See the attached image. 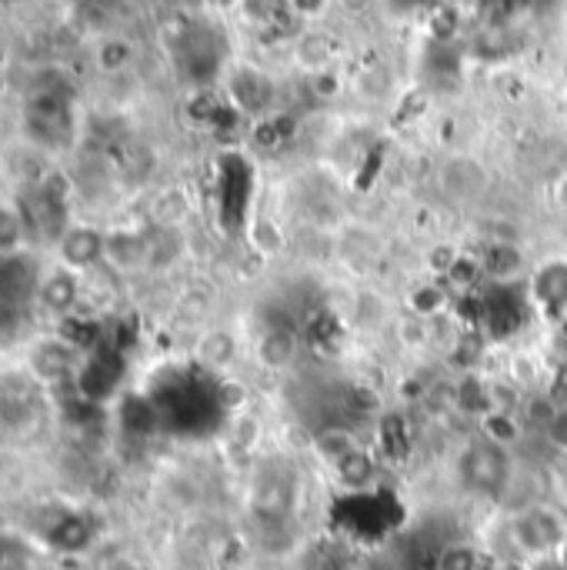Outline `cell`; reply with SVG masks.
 Wrapping results in <instances>:
<instances>
[{"instance_id":"10","label":"cell","mask_w":567,"mask_h":570,"mask_svg":"<svg viewBox=\"0 0 567 570\" xmlns=\"http://www.w3.org/2000/svg\"><path fill=\"white\" fill-rule=\"evenodd\" d=\"M294 354H297V341H294V334L284 331V327H274V331H267V334L257 341V357H261L264 367L281 371V367H287V364L294 361Z\"/></svg>"},{"instance_id":"20","label":"cell","mask_w":567,"mask_h":570,"mask_svg":"<svg viewBox=\"0 0 567 570\" xmlns=\"http://www.w3.org/2000/svg\"><path fill=\"white\" fill-rule=\"evenodd\" d=\"M515 434H518V428L511 421V411H491V414H485V438H491V441H498V444L508 448L515 441Z\"/></svg>"},{"instance_id":"6","label":"cell","mask_w":567,"mask_h":570,"mask_svg":"<svg viewBox=\"0 0 567 570\" xmlns=\"http://www.w3.org/2000/svg\"><path fill=\"white\" fill-rule=\"evenodd\" d=\"M271 97H274V87H271V80L261 70H254V67H237L234 70V77H231V100H234L237 110L264 114Z\"/></svg>"},{"instance_id":"17","label":"cell","mask_w":567,"mask_h":570,"mask_svg":"<svg viewBox=\"0 0 567 570\" xmlns=\"http://www.w3.org/2000/svg\"><path fill=\"white\" fill-rule=\"evenodd\" d=\"M23 230H27L23 214H20V210H13V207H3V204H0V254L17 250V244H20Z\"/></svg>"},{"instance_id":"14","label":"cell","mask_w":567,"mask_h":570,"mask_svg":"<svg viewBox=\"0 0 567 570\" xmlns=\"http://www.w3.org/2000/svg\"><path fill=\"white\" fill-rule=\"evenodd\" d=\"M338 474H341V481H344L351 491H361V488H368L371 478H374V461H371L364 451H351L348 458L338 461Z\"/></svg>"},{"instance_id":"30","label":"cell","mask_w":567,"mask_h":570,"mask_svg":"<svg viewBox=\"0 0 567 570\" xmlns=\"http://www.w3.org/2000/svg\"><path fill=\"white\" fill-rule=\"evenodd\" d=\"M411 3H424V0H411Z\"/></svg>"},{"instance_id":"9","label":"cell","mask_w":567,"mask_h":570,"mask_svg":"<svg viewBox=\"0 0 567 570\" xmlns=\"http://www.w3.org/2000/svg\"><path fill=\"white\" fill-rule=\"evenodd\" d=\"M521 250L511 244V240H495V244H488V250H485V261H481V271L491 277V281H498V284H505V281H511L518 271H521Z\"/></svg>"},{"instance_id":"26","label":"cell","mask_w":567,"mask_h":570,"mask_svg":"<svg viewBox=\"0 0 567 570\" xmlns=\"http://www.w3.org/2000/svg\"><path fill=\"white\" fill-rule=\"evenodd\" d=\"M23 564V558H20V548H10V544H3L0 548V570H20Z\"/></svg>"},{"instance_id":"7","label":"cell","mask_w":567,"mask_h":570,"mask_svg":"<svg viewBox=\"0 0 567 570\" xmlns=\"http://www.w3.org/2000/svg\"><path fill=\"white\" fill-rule=\"evenodd\" d=\"M117 381H120V357H117L114 351H100V354H94L90 364L80 371V381H77V384H80V394H84L87 401H100V397L114 394Z\"/></svg>"},{"instance_id":"12","label":"cell","mask_w":567,"mask_h":570,"mask_svg":"<svg viewBox=\"0 0 567 570\" xmlns=\"http://www.w3.org/2000/svg\"><path fill=\"white\" fill-rule=\"evenodd\" d=\"M94 60H97V67H100L104 73H120V70H127L130 60H134V43L124 40V37H107V40L97 47Z\"/></svg>"},{"instance_id":"25","label":"cell","mask_w":567,"mask_h":570,"mask_svg":"<svg viewBox=\"0 0 567 570\" xmlns=\"http://www.w3.org/2000/svg\"><path fill=\"white\" fill-rule=\"evenodd\" d=\"M515 10V0H481V13H488V20H505Z\"/></svg>"},{"instance_id":"19","label":"cell","mask_w":567,"mask_h":570,"mask_svg":"<svg viewBox=\"0 0 567 570\" xmlns=\"http://www.w3.org/2000/svg\"><path fill=\"white\" fill-rule=\"evenodd\" d=\"M438 570H478V551L468 544H448L438 554Z\"/></svg>"},{"instance_id":"15","label":"cell","mask_w":567,"mask_h":570,"mask_svg":"<svg viewBox=\"0 0 567 570\" xmlns=\"http://www.w3.org/2000/svg\"><path fill=\"white\" fill-rule=\"evenodd\" d=\"M237 354V344L227 331H211L204 341H201V361L207 367H227Z\"/></svg>"},{"instance_id":"18","label":"cell","mask_w":567,"mask_h":570,"mask_svg":"<svg viewBox=\"0 0 567 570\" xmlns=\"http://www.w3.org/2000/svg\"><path fill=\"white\" fill-rule=\"evenodd\" d=\"M317 451L328 458V461H341V458H348L351 451H358V444H354V438L348 434V431H341V428H331V431H324L321 438H317Z\"/></svg>"},{"instance_id":"28","label":"cell","mask_w":567,"mask_h":570,"mask_svg":"<svg viewBox=\"0 0 567 570\" xmlns=\"http://www.w3.org/2000/svg\"><path fill=\"white\" fill-rule=\"evenodd\" d=\"M555 558H558V564H561V568L567 570V541H565V544H561V548H558V554H555Z\"/></svg>"},{"instance_id":"24","label":"cell","mask_w":567,"mask_h":570,"mask_svg":"<svg viewBox=\"0 0 567 570\" xmlns=\"http://www.w3.org/2000/svg\"><path fill=\"white\" fill-rule=\"evenodd\" d=\"M287 7H291L294 17L311 20V17H321L328 10V0H287Z\"/></svg>"},{"instance_id":"11","label":"cell","mask_w":567,"mask_h":570,"mask_svg":"<svg viewBox=\"0 0 567 570\" xmlns=\"http://www.w3.org/2000/svg\"><path fill=\"white\" fill-rule=\"evenodd\" d=\"M37 297L43 301V307H50V311H57V314L70 311V304L77 301V281H74V274L57 271V274L40 277V291H37Z\"/></svg>"},{"instance_id":"2","label":"cell","mask_w":567,"mask_h":570,"mask_svg":"<svg viewBox=\"0 0 567 570\" xmlns=\"http://www.w3.org/2000/svg\"><path fill=\"white\" fill-rule=\"evenodd\" d=\"M461 481L468 491L485 498H501L511 484V454L505 444L481 438L461 454Z\"/></svg>"},{"instance_id":"16","label":"cell","mask_w":567,"mask_h":570,"mask_svg":"<svg viewBox=\"0 0 567 570\" xmlns=\"http://www.w3.org/2000/svg\"><path fill=\"white\" fill-rule=\"evenodd\" d=\"M33 367H37L43 377H60V374L70 371V354H67V347H60V344H43V347L33 354Z\"/></svg>"},{"instance_id":"23","label":"cell","mask_w":567,"mask_h":570,"mask_svg":"<svg viewBox=\"0 0 567 570\" xmlns=\"http://www.w3.org/2000/svg\"><path fill=\"white\" fill-rule=\"evenodd\" d=\"M558 407H567V361L565 364H558V371H555V377H551V384H548V391H545Z\"/></svg>"},{"instance_id":"1","label":"cell","mask_w":567,"mask_h":570,"mask_svg":"<svg viewBox=\"0 0 567 570\" xmlns=\"http://www.w3.org/2000/svg\"><path fill=\"white\" fill-rule=\"evenodd\" d=\"M40 291V271L27 254H0V331L17 327Z\"/></svg>"},{"instance_id":"27","label":"cell","mask_w":567,"mask_h":570,"mask_svg":"<svg viewBox=\"0 0 567 570\" xmlns=\"http://www.w3.org/2000/svg\"><path fill=\"white\" fill-rule=\"evenodd\" d=\"M211 7H221V10H231V7H241L244 0H207Z\"/></svg>"},{"instance_id":"13","label":"cell","mask_w":567,"mask_h":570,"mask_svg":"<svg viewBox=\"0 0 567 570\" xmlns=\"http://www.w3.org/2000/svg\"><path fill=\"white\" fill-rule=\"evenodd\" d=\"M458 407L465 414H491L495 411V394H488V384L478 381L475 374H468L458 387Z\"/></svg>"},{"instance_id":"4","label":"cell","mask_w":567,"mask_h":570,"mask_svg":"<svg viewBox=\"0 0 567 570\" xmlns=\"http://www.w3.org/2000/svg\"><path fill=\"white\" fill-rule=\"evenodd\" d=\"M531 297L535 304L545 311V317L551 321H565L567 317V261L555 257L548 261L531 284Z\"/></svg>"},{"instance_id":"3","label":"cell","mask_w":567,"mask_h":570,"mask_svg":"<svg viewBox=\"0 0 567 570\" xmlns=\"http://www.w3.org/2000/svg\"><path fill=\"white\" fill-rule=\"evenodd\" d=\"M511 541L518 551H525L531 558H551L567 541V528L551 508L531 504L511 521Z\"/></svg>"},{"instance_id":"5","label":"cell","mask_w":567,"mask_h":570,"mask_svg":"<svg viewBox=\"0 0 567 570\" xmlns=\"http://www.w3.org/2000/svg\"><path fill=\"white\" fill-rule=\"evenodd\" d=\"M57 250L70 271H84L94 267L100 257H107V237L94 227H67L63 237L57 240Z\"/></svg>"},{"instance_id":"29","label":"cell","mask_w":567,"mask_h":570,"mask_svg":"<svg viewBox=\"0 0 567 570\" xmlns=\"http://www.w3.org/2000/svg\"><path fill=\"white\" fill-rule=\"evenodd\" d=\"M561 481H565V484H567V464H565V468H561Z\"/></svg>"},{"instance_id":"8","label":"cell","mask_w":567,"mask_h":570,"mask_svg":"<svg viewBox=\"0 0 567 570\" xmlns=\"http://www.w3.org/2000/svg\"><path fill=\"white\" fill-rule=\"evenodd\" d=\"M107 257L124 267V271H134V267H144L150 264V244H147V234H130V230H117L107 237Z\"/></svg>"},{"instance_id":"22","label":"cell","mask_w":567,"mask_h":570,"mask_svg":"<svg viewBox=\"0 0 567 570\" xmlns=\"http://www.w3.org/2000/svg\"><path fill=\"white\" fill-rule=\"evenodd\" d=\"M545 434H548V441L555 448H561L567 454V407H558V414L551 417V424L545 428Z\"/></svg>"},{"instance_id":"21","label":"cell","mask_w":567,"mask_h":570,"mask_svg":"<svg viewBox=\"0 0 567 570\" xmlns=\"http://www.w3.org/2000/svg\"><path fill=\"white\" fill-rule=\"evenodd\" d=\"M438 307H444V291H441V287L428 284V287H418V291L411 294V311H414V314L428 317V314H434Z\"/></svg>"}]
</instances>
